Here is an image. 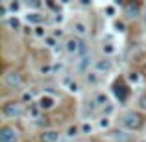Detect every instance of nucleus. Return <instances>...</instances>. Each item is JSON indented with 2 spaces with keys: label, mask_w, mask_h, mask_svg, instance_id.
Here are the masks:
<instances>
[{
  "label": "nucleus",
  "mask_w": 146,
  "mask_h": 142,
  "mask_svg": "<svg viewBox=\"0 0 146 142\" xmlns=\"http://www.w3.org/2000/svg\"><path fill=\"white\" fill-rule=\"evenodd\" d=\"M4 85L9 87V89H19L22 85V76L19 74L17 70H11L4 76Z\"/></svg>",
  "instance_id": "obj_4"
},
{
  "label": "nucleus",
  "mask_w": 146,
  "mask_h": 142,
  "mask_svg": "<svg viewBox=\"0 0 146 142\" xmlns=\"http://www.w3.org/2000/svg\"><path fill=\"white\" fill-rule=\"evenodd\" d=\"M96 103L98 105H107V96L106 94H98L96 96Z\"/></svg>",
  "instance_id": "obj_13"
},
{
  "label": "nucleus",
  "mask_w": 146,
  "mask_h": 142,
  "mask_svg": "<svg viewBox=\"0 0 146 142\" xmlns=\"http://www.w3.org/2000/svg\"><path fill=\"white\" fill-rule=\"evenodd\" d=\"M115 28H117L118 32H124V24H122V22H115Z\"/></svg>",
  "instance_id": "obj_21"
},
{
  "label": "nucleus",
  "mask_w": 146,
  "mask_h": 142,
  "mask_svg": "<svg viewBox=\"0 0 146 142\" xmlns=\"http://www.w3.org/2000/svg\"><path fill=\"white\" fill-rule=\"evenodd\" d=\"M39 107H41V109H52V107H54V98H50V96H43V98L39 100Z\"/></svg>",
  "instance_id": "obj_10"
},
{
  "label": "nucleus",
  "mask_w": 146,
  "mask_h": 142,
  "mask_svg": "<svg viewBox=\"0 0 146 142\" xmlns=\"http://www.w3.org/2000/svg\"><path fill=\"white\" fill-rule=\"evenodd\" d=\"M22 98H24V102H32V94H30V92H24Z\"/></svg>",
  "instance_id": "obj_24"
},
{
  "label": "nucleus",
  "mask_w": 146,
  "mask_h": 142,
  "mask_svg": "<svg viewBox=\"0 0 146 142\" xmlns=\"http://www.w3.org/2000/svg\"><path fill=\"white\" fill-rule=\"evenodd\" d=\"M35 33H37V35H44V30L41 28V26H37V28H35Z\"/></svg>",
  "instance_id": "obj_23"
},
{
  "label": "nucleus",
  "mask_w": 146,
  "mask_h": 142,
  "mask_svg": "<svg viewBox=\"0 0 146 142\" xmlns=\"http://www.w3.org/2000/svg\"><path fill=\"white\" fill-rule=\"evenodd\" d=\"M28 22H41V15H37V13H32V15H28Z\"/></svg>",
  "instance_id": "obj_15"
},
{
  "label": "nucleus",
  "mask_w": 146,
  "mask_h": 142,
  "mask_svg": "<svg viewBox=\"0 0 146 142\" xmlns=\"http://www.w3.org/2000/svg\"><path fill=\"white\" fill-rule=\"evenodd\" d=\"M17 129L11 125H4L0 129V142H17Z\"/></svg>",
  "instance_id": "obj_5"
},
{
  "label": "nucleus",
  "mask_w": 146,
  "mask_h": 142,
  "mask_svg": "<svg viewBox=\"0 0 146 142\" xmlns=\"http://www.w3.org/2000/svg\"><path fill=\"white\" fill-rule=\"evenodd\" d=\"M100 125H102V127H107V125H109V120H106V118L100 120Z\"/></svg>",
  "instance_id": "obj_26"
},
{
  "label": "nucleus",
  "mask_w": 146,
  "mask_h": 142,
  "mask_svg": "<svg viewBox=\"0 0 146 142\" xmlns=\"http://www.w3.org/2000/svg\"><path fill=\"white\" fill-rule=\"evenodd\" d=\"M124 11H126V15H128L129 18H135L137 15H139V4H133V2L126 4V6H124Z\"/></svg>",
  "instance_id": "obj_7"
},
{
  "label": "nucleus",
  "mask_w": 146,
  "mask_h": 142,
  "mask_svg": "<svg viewBox=\"0 0 146 142\" xmlns=\"http://www.w3.org/2000/svg\"><path fill=\"white\" fill-rule=\"evenodd\" d=\"M7 24H9V28H13V30H19V28H21V22H19L17 18H9V20H7Z\"/></svg>",
  "instance_id": "obj_14"
},
{
  "label": "nucleus",
  "mask_w": 146,
  "mask_h": 142,
  "mask_svg": "<svg viewBox=\"0 0 146 142\" xmlns=\"http://www.w3.org/2000/svg\"><path fill=\"white\" fill-rule=\"evenodd\" d=\"M83 131H85V133H91V131H93V125H91V124H83Z\"/></svg>",
  "instance_id": "obj_20"
},
{
  "label": "nucleus",
  "mask_w": 146,
  "mask_h": 142,
  "mask_svg": "<svg viewBox=\"0 0 146 142\" xmlns=\"http://www.w3.org/2000/svg\"><path fill=\"white\" fill-rule=\"evenodd\" d=\"M57 140V133L56 131H44L41 133V142H56Z\"/></svg>",
  "instance_id": "obj_9"
},
{
  "label": "nucleus",
  "mask_w": 146,
  "mask_h": 142,
  "mask_svg": "<svg viewBox=\"0 0 146 142\" xmlns=\"http://www.w3.org/2000/svg\"><path fill=\"white\" fill-rule=\"evenodd\" d=\"M65 50L68 53H72V55H76V53H82L85 50V44H83V41L80 37H68L67 43H65Z\"/></svg>",
  "instance_id": "obj_2"
},
{
  "label": "nucleus",
  "mask_w": 146,
  "mask_h": 142,
  "mask_svg": "<svg viewBox=\"0 0 146 142\" xmlns=\"http://www.w3.org/2000/svg\"><path fill=\"white\" fill-rule=\"evenodd\" d=\"M109 139H113V140H117V142H128L129 140V135H128V133H124V131H111L109 133Z\"/></svg>",
  "instance_id": "obj_8"
},
{
  "label": "nucleus",
  "mask_w": 146,
  "mask_h": 142,
  "mask_svg": "<svg viewBox=\"0 0 146 142\" xmlns=\"http://www.w3.org/2000/svg\"><path fill=\"white\" fill-rule=\"evenodd\" d=\"M2 113L6 114L7 118H19L22 114V105L17 103V102H7V103H4Z\"/></svg>",
  "instance_id": "obj_3"
},
{
  "label": "nucleus",
  "mask_w": 146,
  "mask_h": 142,
  "mask_svg": "<svg viewBox=\"0 0 146 142\" xmlns=\"http://www.w3.org/2000/svg\"><path fill=\"white\" fill-rule=\"evenodd\" d=\"M44 43H46V46H56V41H54L52 37H46V39H44Z\"/></svg>",
  "instance_id": "obj_18"
},
{
  "label": "nucleus",
  "mask_w": 146,
  "mask_h": 142,
  "mask_svg": "<svg viewBox=\"0 0 146 142\" xmlns=\"http://www.w3.org/2000/svg\"><path fill=\"white\" fill-rule=\"evenodd\" d=\"M122 122H124V125L128 129H131V131H137V129L143 127L144 124V118L141 113H135V111H129V113L124 114V118H122Z\"/></svg>",
  "instance_id": "obj_1"
},
{
  "label": "nucleus",
  "mask_w": 146,
  "mask_h": 142,
  "mask_svg": "<svg viewBox=\"0 0 146 142\" xmlns=\"http://www.w3.org/2000/svg\"><path fill=\"white\" fill-rule=\"evenodd\" d=\"M68 90H72V92H76V90H78V85H76V83H70V85H68Z\"/></svg>",
  "instance_id": "obj_22"
},
{
  "label": "nucleus",
  "mask_w": 146,
  "mask_h": 142,
  "mask_svg": "<svg viewBox=\"0 0 146 142\" xmlns=\"http://www.w3.org/2000/svg\"><path fill=\"white\" fill-rule=\"evenodd\" d=\"M129 79H131V81H137V79H139V76H137V74H133V72H131V74H129Z\"/></svg>",
  "instance_id": "obj_27"
},
{
  "label": "nucleus",
  "mask_w": 146,
  "mask_h": 142,
  "mask_svg": "<svg viewBox=\"0 0 146 142\" xmlns=\"http://www.w3.org/2000/svg\"><path fill=\"white\" fill-rule=\"evenodd\" d=\"M115 94H117V98L118 100H122V102H124L126 100V94H128V90H126V87H122V85H115Z\"/></svg>",
  "instance_id": "obj_11"
},
{
  "label": "nucleus",
  "mask_w": 146,
  "mask_h": 142,
  "mask_svg": "<svg viewBox=\"0 0 146 142\" xmlns=\"http://www.w3.org/2000/svg\"><path fill=\"white\" fill-rule=\"evenodd\" d=\"M139 105L143 107V109H146V92H144V94L139 98Z\"/></svg>",
  "instance_id": "obj_16"
},
{
  "label": "nucleus",
  "mask_w": 146,
  "mask_h": 142,
  "mask_svg": "<svg viewBox=\"0 0 146 142\" xmlns=\"http://www.w3.org/2000/svg\"><path fill=\"white\" fill-rule=\"evenodd\" d=\"M74 33H78V35H85V33H87V26L83 24V22H74Z\"/></svg>",
  "instance_id": "obj_12"
},
{
  "label": "nucleus",
  "mask_w": 146,
  "mask_h": 142,
  "mask_svg": "<svg viewBox=\"0 0 146 142\" xmlns=\"http://www.w3.org/2000/svg\"><path fill=\"white\" fill-rule=\"evenodd\" d=\"M76 133H78V127L74 125V127H70V129H68V133H67V135H68V137H74Z\"/></svg>",
  "instance_id": "obj_19"
},
{
  "label": "nucleus",
  "mask_w": 146,
  "mask_h": 142,
  "mask_svg": "<svg viewBox=\"0 0 146 142\" xmlns=\"http://www.w3.org/2000/svg\"><path fill=\"white\" fill-rule=\"evenodd\" d=\"M94 68H96V72H109L113 68V65H111L109 59H100V61H96Z\"/></svg>",
  "instance_id": "obj_6"
},
{
  "label": "nucleus",
  "mask_w": 146,
  "mask_h": 142,
  "mask_svg": "<svg viewBox=\"0 0 146 142\" xmlns=\"http://www.w3.org/2000/svg\"><path fill=\"white\" fill-rule=\"evenodd\" d=\"M30 114H32V116H39V107H32V109H30Z\"/></svg>",
  "instance_id": "obj_17"
},
{
  "label": "nucleus",
  "mask_w": 146,
  "mask_h": 142,
  "mask_svg": "<svg viewBox=\"0 0 146 142\" xmlns=\"http://www.w3.org/2000/svg\"><path fill=\"white\" fill-rule=\"evenodd\" d=\"M9 7H11L13 11H17V9H19V2H11V4H9Z\"/></svg>",
  "instance_id": "obj_25"
}]
</instances>
